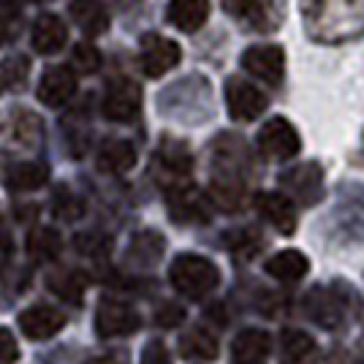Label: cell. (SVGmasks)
Returning <instances> with one entry per match:
<instances>
[{
	"label": "cell",
	"mask_w": 364,
	"mask_h": 364,
	"mask_svg": "<svg viewBox=\"0 0 364 364\" xmlns=\"http://www.w3.org/2000/svg\"><path fill=\"white\" fill-rule=\"evenodd\" d=\"M307 33L337 44L364 33V0H302Z\"/></svg>",
	"instance_id": "1"
},
{
	"label": "cell",
	"mask_w": 364,
	"mask_h": 364,
	"mask_svg": "<svg viewBox=\"0 0 364 364\" xmlns=\"http://www.w3.org/2000/svg\"><path fill=\"white\" fill-rule=\"evenodd\" d=\"M168 280H171V286L180 291L182 296L201 299L210 291L218 289L220 272H218V267H215L210 258L196 256V253H182V256H177L171 261Z\"/></svg>",
	"instance_id": "2"
},
{
	"label": "cell",
	"mask_w": 364,
	"mask_h": 364,
	"mask_svg": "<svg viewBox=\"0 0 364 364\" xmlns=\"http://www.w3.org/2000/svg\"><path fill=\"white\" fill-rule=\"evenodd\" d=\"M258 150L269 161H291L302 150V141H299L296 128L286 117H272L258 131Z\"/></svg>",
	"instance_id": "3"
},
{
	"label": "cell",
	"mask_w": 364,
	"mask_h": 364,
	"mask_svg": "<svg viewBox=\"0 0 364 364\" xmlns=\"http://www.w3.org/2000/svg\"><path fill=\"white\" fill-rule=\"evenodd\" d=\"M141 326V318L139 313L131 307V304L120 302V299H109L104 296L98 310H95V332L98 337H128L134 334Z\"/></svg>",
	"instance_id": "4"
},
{
	"label": "cell",
	"mask_w": 364,
	"mask_h": 364,
	"mask_svg": "<svg viewBox=\"0 0 364 364\" xmlns=\"http://www.w3.org/2000/svg\"><path fill=\"white\" fill-rule=\"evenodd\" d=\"M168 215L177 220V223H207L213 218V207H210V198L204 196L198 188L193 185H174L168 191Z\"/></svg>",
	"instance_id": "5"
},
{
	"label": "cell",
	"mask_w": 364,
	"mask_h": 364,
	"mask_svg": "<svg viewBox=\"0 0 364 364\" xmlns=\"http://www.w3.org/2000/svg\"><path fill=\"white\" fill-rule=\"evenodd\" d=\"M226 107H228V114H231L234 120L250 122L264 114V109H267V95L258 90V87H253L250 82L234 76V79L226 82Z\"/></svg>",
	"instance_id": "6"
},
{
	"label": "cell",
	"mask_w": 364,
	"mask_h": 364,
	"mask_svg": "<svg viewBox=\"0 0 364 364\" xmlns=\"http://www.w3.org/2000/svg\"><path fill=\"white\" fill-rule=\"evenodd\" d=\"M104 117L112 122H131L136 120L139 109H141V90L131 79H117L109 85L104 95Z\"/></svg>",
	"instance_id": "7"
},
{
	"label": "cell",
	"mask_w": 364,
	"mask_h": 364,
	"mask_svg": "<svg viewBox=\"0 0 364 364\" xmlns=\"http://www.w3.org/2000/svg\"><path fill=\"white\" fill-rule=\"evenodd\" d=\"M280 185L291 193V201L316 204L323 196V171L318 164H302L280 174Z\"/></svg>",
	"instance_id": "8"
},
{
	"label": "cell",
	"mask_w": 364,
	"mask_h": 364,
	"mask_svg": "<svg viewBox=\"0 0 364 364\" xmlns=\"http://www.w3.org/2000/svg\"><path fill=\"white\" fill-rule=\"evenodd\" d=\"M182 58L180 44H174L171 38H164L158 33H150L141 38V68L144 74L158 79V76L168 74Z\"/></svg>",
	"instance_id": "9"
},
{
	"label": "cell",
	"mask_w": 364,
	"mask_h": 364,
	"mask_svg": "<svg viewBox=\"0 0 364 364\" xmlns=\"http://www.w3.org/2000/svg\"><path fill=\"white\" fill-rule=\"evenodd\" d=\"M245 71H250L253 76H258L267 85H280L283 74H286V55L283 49L274 44L264 46H250L242 55Z\"/></svg>",
	"instance_id": "10"
},
{
	"label": "cell",
	"mask_w": 364,
	"mask_h": 364,
	"mask_svg": "<svg viewBox=\"0 0 364 364\" xmlns=\"http://www.w3.org/2000/svg\"><path fill=\"white\" fill-rule=\"evenodd\" d=\"M65 326V313L49 304H33L19 313V329L28 340H49Z\"/></svg>",
	"instance_id": "11"
},
{
	"label": "cell",
	"mask_w": 364,
	"mask_h": 364,
	"mask_svg": "<svg viewBox=\"0 0 364 364\" xmlns=\"http://www.w3.org/2000/svg\"><path fill=\"white\" fill-rule=\"evenodd\" d=\"M74 92H76V74L71 68H65V65H55V68L44 71L36 95H38V101L44 107L58 109V107H65L74 98Z\"/></svg>",
	"instance_id": "12"
},
{
	"label": "cell",
	"mask_w": 364,
	"mask_h": 364,
	"mask_svg": "<svg viewBox=\"0 0 364 364\" xmlns=\"http://www.w3.org/2000/svg\"><path fill=\"white\" fill-rule=\"evenodd\" d=\"M258 215L274 226L280 234H294L296 228V210H294V201L286 193H258L256 196Z\"/></svg>",
	"instance_id": "13"
},
{
	"label": "cell",
	"mask_w": 364,
	"mask_h": 364,
	"mask_svg": "<svg viewBox=\"0 0 364 364\" xmlns=\"http://www.w3.org/2000/svg\"><path fill=\"white\" fill-rule=\"evenodd\" d=\"M272 350V337L264 329H245L231 343V359L234 364H261L267 362Z\"/></svg>",
	"instance_id": "14"
},
{
	"label": "cell",
	"mask_w": 364,
	"mask_h": 364,
	"mask_svg": "<svg viewBox=\"0 0 364 364\" xmlns=\"http://www.w3.org/2000/svg\"><path fill=\"white\" fill-rule=\"evenodd\" d=\"M304 307H307V316L316 321L318 326H326V329H334L343 321V313H346L340 291L326 289H316L313 294H307Z\"/></svg>",
	"instance_id": "15"
},
{
	"label": "cell",
	"mask_w": 364,
	"mask_h": 364,
	"mask_svg": "<svg viewBox=\"0 0 364 364\" xmlns=\"http://www.w3.org/2000/svg\"><path fill=\"white\" fill-rule=\"evenodd\" d=\"M68 41V28L58 14H41L33 25V46L41 55H58Z\"/></svg>",
	"instance_id": "16"
},
{
	"label": "cell",
	"mask_w": 364,
	"mask_h": 364,
	"mask_svg": "<svg viewBox=\"0 0 364 364\" xmlns=\"http://www.w3.org/2000/svg\"><path fill=\"white\" fill-rule=\"evenodd\" d=\"M68 14L85 36H101L109 28V11L101 0H71Z\"/></svg>",
	"instance_id": "17"
},
{
	"label": "cell",
	"mask_w": 364,
	"mask_h": 364,
	"mask_svg": "<svg viewBox=\"0 0 364 364\" xmlns=\"http://www.w3.org/2000/svg\"><path fill=\"white\" fill-rule=\"evenodd\" d=\"M136 166V150L125 139H109L98 150V168L104 174H125Z\"/></svg>",
	"instance_id": "18"
},
{
	"label": "cell",
	"mask_w": 364,
	"mask_h": 364,
	"mask_svg": "<svg viewBox=\"0 0 364 364\" xmlns=\"http://www.w3.org/2000/svg\"><path fill=\"white\" fill-rule=\"evenodd\" d=\"M166 16L177 31L196 33L198 28H204L210 16V3L207 0H171Z\"/></svg>",
	"instance_id": "19"
},
{
	"label": "cell",
	"mask_w": 364,
	"mask_h": 364,
	"mask_svg": "<svg viewBox=\"0 0 364 364\" xmlns=\"http://www.w3.org/2000/svg\"><path fill=\"white\" fill-rule=\"evenodd\" d=\"M307 269H310V261L299 250H283V253L269 258V264H267V272L272 274L274 280H283V283L302 280Z\"/></svg>",
	"instance_id": "20"
},
{
	"label": "cell",
	"mask_w": 364,
	"mask_h": 364,
	"mask_svg": "<svg viewBox=\"0 0 364 364\" xmlns=\"http://www.w3.org/2000/svg\"><path fill=\"white\" fill-rule=\"evenodd\" d=\"M28 253L33 261L44 264V261H55L63 253V237L58 228L52 226H38L31 231L28 237Z\"/></svg>",
	"instance_id": "21"
},
{
	"label": "cell",
	"mask_w": 364,
	"mask_h": 364,
	"mask_svg": "<svg viewBox=\"0 0 364 364\" xmlns=\"http://www.w3.org/2000/svg\"><path fill=\"white\" fill-rule=\"evenodd\" d=\"M316 353V340L302 329H286L280 337V362L283 364H307Z\"/></svg>",
	"instance_id": "22"
},
{
	"label": "cell",
	"mask_w": 364,
	"mask_h": 364,
	"mask_svg": "<svg viewBox=\"0 0 364 364\" xmlns=\"http://www.w3.org/2000/svg\"><path fill=\"white\" fill-rule=\"evenodd\" d=\"M49 171H46L44 164H33V161H25V164H14V166L6 171V182L11 191H19V193H31V191H38L46 182Z\"/></svg>",
	"instance_id": "23"
},
{
	"label": "cell",
	"mask_w": 364,
	"mask_h": 364,
	"mask_svg": "<svg viewBox=\"0 0 364 364\" xmlns=\"http://www.w3.org/2000/svg\"><path fill=\"white\" fill-rule=\"evenodd\" d=\"M180 353L182 359H201V362H213L218 359V340L204 329H191L180 337Z\"/></svg>",
	"instance_id": "24"
},
{
	"label": "cell",
	"mask_w": 364,
	"mask_h": 364,
	"mask_svg": "<svg viewBox=\"0 0 364 364\" xmlns=\"http://www.w3.org/2000/svg\"><path fill=\"white\" fill-rule=\"evenodd\" d=\"M158 161H161V166L166 168L168 174H174V177H185V174L191 171V166H193V158H191L188 147H185L182 141H174V139H166V141L161 144Z\"/></svg>",
	"instance_id": "25"
},
{
	"label": "cell",
	"mask_w": 364,
	"mask_h": 364,
	"mask_svg": "<svg viewBox=\"0 0 364 364\" xmlns=\"http://www.w3.org/2000/svg\"><path fill=\"white\" fill-rule=\"evenodd\" d=\"M164 237L161 234H155V231H141L136 234L134 240H131V250H128V258L131 261H136L141 267H147V264H155L158 258L164 256Z\"/></svg>",
	"instance_id": "26"
},
{
	"label": "cell",
	"mask_w": 364,
	"mask_h": 364,
	"mask_svg": "<svg viewBox=\"0 0 364 364\" xmlns=\"http://www.w3.org/2000/svg\"><path fill=\"white\" fill-rule=\"evenodd\" d=\"M223 11L256 25L261 31L267 28V16H269L267 0H223Z\"/></svg>",
	"instance_id": "27"
},
{
	"label": "cell",
	"mask_w": 364,
	"mask_h": 364,
	"mask_svg": "<svg viewBox=\"0 0 364 364\" xmlns=\"http://www.w3.org/2000/svg\"><path fill=\"white\" fill-rule=\"evenodd\" d=\"M49 289L55 291L60 299L65 302H74L79 304L82 302V291H85V277L74 269H68V272H55L49 274Z\"/></svg>",
	"instance_id": "28"
},
{
	"label": "cell",
	"mask_w": 364,
	"mask_h": 364,
	"mask_svg": "<svg viewBox=\"0 0 364 364\" xmlns=\"http://www.w3.org/2000/svg\"><path fill=\"white\" fill-rule=\"evenodd\" d=\"M31 71V60L25 55H14V58H6L0 63V92L16 90Z\"/></svg>",
	"instance_id": "29"
},
{
	"label": "cell",
	"mask_w": 364,
	"mask_h": 364,
	"mask_svg": "<svg viewBox=\"0 0 364 364\" xmlns=\"http://www.w3.org/2000/svg\"><path fill=\"white\" fill-rule=\"evenodd\" d=\"M74 247H76V253H82V256H87V258H104V256H109L112 242H109V237L98 234V231H87V234H76Z\"/></svg>",
	"instance_id": "30"
},
{
	"label": "cell",
	"mask_w": 364,
	"mask_h": 364,
	"mask_svg": "<svg viewBox=\"0 0 364 364\" xmlns=\"http://www.w3.org/2000/svg\"><path fill=\"white\" fill-rule=\"evenodd\" d=\"M52 210H55V215H58L60 220H79V218L85 215V201L79 196H74L71 191H58Z\"/></svg>",
	"instance_id": "31"
},
{
	"label": "cell",
	"mask_w": 364,
	"mask_h": 364,
	"mask_svg": "<svg viewBox=\"0 0 364 364\" xmlns=\"http://www.w3.org/2000/svg\"><path fill=\"white\" fill-rule=\"evenodd\" d=\"M228 247H231V253H237V256H245V258H253L261 250V237H258L256 231H240V234H228L226 237Z\"/></svg>",
	"instance_id": "32"
},
{
	"label": "cell",
	"mask_w": 364,
	"mask_h": 364,
	"mask_svg": "<svg viewBox=\"0 0 364 364\" xmlns=\"http://www.w3.org/2000/svg\"><path fill=\"white\" fill-rule=\"evenodd\" d=\"M74 65L82 74H95L101 68V52L87 41H82L74 46Z\"/></svg>",
	"instance_id": "33"
},
{
	"label": "cell",
	"mask_w": 364,
	"mask_h": 364,
	"mask_svg": "<svg viewBox=\"0 0 364 364\" xmlns=\"http://www.w3.org/2000/svg\"><path fill=\"white\" fill-rule=\"evenodd\" d=\"M182 321H185V310L174 302L161 304V310L155 313V323L164 326V329H174V326H180Z\"/></svg>",
	"instance_id": "34"
},
{
	"label": "cell",
	"mask_w": 364,
	"mask_h": 364,
	"mask_svg": "<svg viewBox=\"0 0 364 364\" xmlns=\"http://www.w3.org/2000/svg\"><path fill=\"white\" fill-rule=\"evenodd\" d=\"M19 348H16L14 334L9 329H0V364H16Z\"/></svg>",
	"instance_id": "35"
},
{
	"label": "cell",
	"mask_w": 364,
	"mask_h": 364,
	"mask_svg": "<svg viewBox=\"0 0 364 364\" xmlns=\"http://www.w3.org/2000/svg\"><path fill=\"white\" fill-rule=\"evenodd\" d=\"M141 364H171L166 346L161 340H152L150 346L144 348V353H141Z\"/></svg>",
	"instance_id": "36"
},
{
	"label": "cell",
	"mask_w": 364,
	"mask_h": 364,
	"mask_svg": "<svg viewBox=\"0 0 364 364\" xmlns=\"http://www.w3.org/2000/svg\"><path fill=\"white\" fill-rule=\"evenodd\" d=\"M9 256H11V240L6 231H0V267L9 261Z\"/></svg>",
	"instance_id": "37"
},
{
	"label": "cell",
	"mask_w": 364,
	"mask_h": 364,
	"mask_svg": "<svg viewBox=\"0 0 364 364\" xmlns=\"http://www.w3.org/2000/svg\"><path fill=\"white\" fill-rule=\"evenodd\" d=\"M87 364H125V362H122L120 356H95Z\"/></svg>",
	"instance_id": "38"
},
{
	"label": "cell",
	"mask_w": 364,
	"mask_h": 364,
	"mask_svg": "<svg viewBox=\"0 0 364 364\" xmlns=\"http://www.w3.org/2000/svg\"><path fill=\"white\" fill-rule=\"evenodd\" d=\"M6 41V25H3V19H0V46Z\"/></svg>",
	"instance_id": "39"
},
{
	"label": "cell",
	"mask_w": 364,
	"mask_h": 364,
	"mask_svg": "<svg viewBox=\"0 0 364 364\" xmlns=\"http://www.w3.org/2000/svg\"><path fill=\"white\" fill-rule=\"evenodd\" d=\"M38 3H44V0H38Z\"/></svg>",
	"instance_id": "40"
}]
</instances>
